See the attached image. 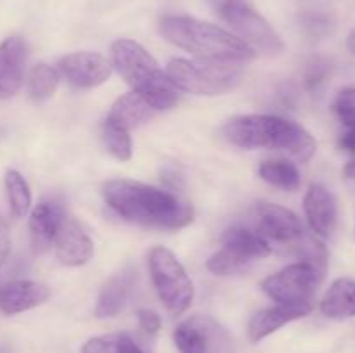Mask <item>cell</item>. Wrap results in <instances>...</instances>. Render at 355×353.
Here are the masks:
<instances>
[{"label": "cell", "instance_id": "6da1fadb", "mask_svg": "<svg viewBox=\"0 0 355 353\" xmlns=\"http://www.w3.org/2000/svg\"><path fill=\"white\" fill-rule=\"evenodd\" d=\"M107 206L121 218L144 227L177 230L189 225L194 210L175 194L135 180L116 179L104 185Z\"/></svg>", "mask_w": 355, "mask_h": 353}, {"label": "cell", "instance_id": "7a4b0ae2", "mask_svg": "<svg viewBox=\"0 0 355 353\" xmlns=\"http://www.w3.org/2000/svg\"><path fill=\"white\" fill-rule=\"evenodd\" d=\"M224 137L243 149L284 151L307 163L315 154V138L295 121L267 114L234 116L225 123Z\"/></svg>", "mask_w": 355, "mask_h": 353}, {"label": "cell", "instance_id": "3957f363", "mask_svg": "<svg viewBox=\"0 0 355 353\" xmlns=\"http://www.w3.org/2000/svg\"><path fill=\"white\" fill-rule=\"evenodd\" d=\"M159 33L175 47L205 61L243 62L255 55L239 37L189 16H165L159 21Z\"/></svg>", "mask_w": 355, "mask_h": 353}, {"label": "cell", "instance_id": "277c9868", "mask_svg": "<svg viewBox=\"0 0 355 353\" xmlns=\"http://www.w3.org/2000/svg\"><path fill=\"white\" fill-rule=\"evenodd\" d=\"M113 68L121 78L144 97L156 111L170 109L179 100L177 89L172 85L166 73L162 71L156 59L142 45L134 40H116L111 45Z\"/></svg>", "mask_w": 355, "mask_h": 353}, {"label": "cell", "instance_id": "5b68a950", "mask_svg": "<svg viewBox=\"0 0 355 353\" xmlns=\"http://www.w3.org/2000/svg\"><path fill=\"white\" fill-rule=\"evenodd\" d=\"M166 76L177 90L194 96H220L241 83L243 71L236 62L205 59H172Z\"/></svg>", "mask_w": 355, "mask_h": 353}, {"label": "cell", "instance_id": "8992f818", "mask_svg": "<svg viewBox=\"0 0 355 353\" xmlns=\"http://www.w3.org/2000/svg\"><path fill=\"white\" fill-rule=\"evenodd\" d=\"M269 255L270 244L255 228L234 225L225 230L222 248L208 258L207 269L215 275H234Z\"/></svg>", "mask_w": 355, "mask_h": 353}, {"label": "cell", "instance_id": "52a82bcc", "mask_svg": "<svg viewBox=\"0 0 355 353\" xmlns=\"http://www.w3.org/2000/svg\"><path fill=\"white\" fill-rule=\"evenodd\" d=\"M149 272L166 310L172 315H182L193 303L194 287L175 255L163 246L155 248L149 255Z\"/></svg>", "mask_w": 355, "mask_h": 353}, {"label": "cell", "instance_id": "ba28073f", "mask_svg": "<svg viewBox=\"0 0 355 353\" xmlns=\"http://www.w3.org/2000/svg\"><path fill=\"white\" fill-rule=\"evenodd\" d=\"M215 12L239 35L253 52L277 54L283 51V42L270 24L250 6L246 0H208Z\"/></svg>", "mask_w": 355, "mask_h": 353}, {"label": "cell", "instance_id": "9c48e42d", "mask_svg": "<svg viewBox=\"0 0 355 353\" xmlns=\"http://www.w3.org/2000/svg\"><path fill=\"white\" fill-rule=\"evenodd\" d=\"M324 273V270L312 263L298 262L267 277L262 282V289L277 305L314 308L315 293Z\"/></svg>", "mask_w": 355, "mask_h": 353}, {"label": "cell", "instance_id": "30bf717a", "mask_svg": "<svg viewBox=\"0 0 355 353\" xmlns=\"http://www.w3.org/2000/svg\"><path fill=\"white\" fill-rule=\"evenodd\" d=\"M180 353H234L231 332L210 315H193L173 331Z\"/></svg>", "mask_w": 355, "mask_h": 353}, {"label": "cell", "instance_id": "8fae6325", "mask_svg": "<svg viewBox=\"0 0 355 353\" xmlns=\"http://www.w3.org/2000/svg\"><path fill=\"white\" fill-rule=\"evenodd\" d=\"M255 230L267 242L293 248L307 232L300 218L288 208L272 203H260L255 210Z\"/></svg>", "mask_w": 355, "mask_h": 353}, {"label": "cell", "instance_id": "7c38bea8", "mask_svg": "<svg viewBox=\"0 0 355 353\" xmlns=\"http://www.w3.org/2000/svg\"><path fill=\"white\" fill-rule=\"evenodd\" d=\"M59 71L76 89H94L107 82L113 64L96 52H75L59 61Z\"/></svg>", "mask_w": 355, "mask_h": 353}, {"label": "cell", "instance_id": "4fadbf2b", "mask_svg": "<svg viewBox=\"0 0 355 353\" xmlns=\"http://www.w3.org/2000/svg\"><path fill=\"white\" fill-rule=\"evenodd\" d=\"M26 57L23 38L9 37L0 44V99H9L21 89Z\"/></svg>", "mask_w": 355, "mask_h": 353}, {"label": "cell", "instance_id": "5bb4252c", "mask_svg": "<svg viewBox=\"0 0 355 353\" xmlns=\"http://www.w3.org/2000/svg\"><path fill=\"white\" fill-rule=\"evenodd\" d=\"M55 255L64 265H85L94 255V244L89 235L73 218L66 217L54 237Z\"/></svg>", "mask_w": 355, "mask_h": 353}, {"label": "cell", "instance_id": "9a60e30c", "mask_svg": "<svg viewBox=\"0 0 355 353\" xmlns=\"http://www.w3.org/2000/svg\"><path fill=\"white\" fill-rule=\"evenodd\" d=\"M304 210L314 234L321 235V237L331 235V232L336 227L338 210H336L335 196L324 185L312 183L309 187L304 199Z\"/></svg>", "mask_w": 355, "mask_h": 353}, {"label": "cell", "instance_id": "2e32d148", "mask_svg": "<svg viewBox=\"0 0 355 353\" xmlns=\"http://www.w3.org/2000/svg\"><path fill=\"white\" fill-rule=\"evenodd\" d=\"M51 291L45 284L35 280H12L0 286V311L16 315L45 303Z\"/></svg>", "mask_w": 355, "mask_h": 353}, {"label": "cell", "instance_id": "e0dca14e", "mask_svg": "<svg viewBox=\"0 0 355 353\" xmlns=\"http://www.w3.org/2000/svg\"><path fill=\"white\" fill-rule=\"evenodd\" d=\"M312 311V308L290 307V305H276V307L263 308L253 314L248 322V338L252 343H260L267 336L279 331L283 325L305 317Z\"/></svg>", "mask_w": 355, "mask_h": 353}, {"label": "cell", "instance_id": "ac0fdd59", "mask_svg": "<svg viewBox=\"0 0 355 353\" xmlns=\"http://www.w3.org/2000/svg\"><path fill=\"white\" fill-rule=\"evenodd\" d=\"M64 218V210L58 203L44 201V203L33 208L28 227H30L31 242H33V246L38 251H44V249H47L54 242L55 234H58Z\"/></svg>", "mask_w": 355, "mask_h": 353}, {"label": "cell", "instance_id": "d6986e66", "mask_svg": "<svg viewBox=\"0 0 355 353\" xmlns=\"http://www.w3.org/2000/svg\"><path fill=\"white\" fill-rule=\"evenodd\" d=\"M156 113L158 111L144 97H141L135 92H130L116 99V102L111 106L106 121L116 125V127L125 128V130H132V128L151 120Z\"/></svg>", "mask_w": 355, "mask_h": 353}, {"label": "cell", "instance_id": "ffe728a7", "mask_svg": "<svg viewBox=\"0 0 355 353\" xmlns=\"http://www.w3.org/2000/svg\"><path fill=\"white\" fill-rule=\"evenodd\" d=\"M135 272L134 270H123L113 279L107 280L106 286L103 287L97 300L96 317L97 318H110L120 314L127 305L130 291L135 284Z\"/></svg>", "mask_w": 355, "mask_h": 353}, {"label": "cell", "instance_id": "44dd1931", "mask_svg": "<svg viewBox=\"0 0 355 353\" xmlns=\"http://www.w3.org/2000/svg\"><path fill=\"white\" fill-rule=\"evenodd\" d=\"M321 314L328 318L355 317V280L340 277L321 300Z\"/></svg>", "mask_w": 355, "mask_h": 353}, {"label": "cell", "instance_id": "7402d4cb", "mask_svg": "<svg viewBox=\"0 0 355 353\" xmlns=\"http://www.w3.org/2000/svg\"><path fill=\"white\" fill-rule=\"evenodd\" d=\"M259 175L270 185L283 190H297L300 187V172L290 161H266L260 165Z\"/></svg>", "mask_w": 355, "mask_h": 353}, {"label": "cell", "instance_id": "603a6c76", "mask_svg": "<svg viewBox=\"0 0 355 353\" xmlns=\"http://www.w3.org/2000/svg\"><path fill=\"white\" fill-rule=\"evenodd\" d=\"M6 192L10 213L17 218L24 217L31 208V190L24 176L16 170H7Z\"/></svg>", "mask_w": 355, "mask_h": 353}, {"label": "cell", "instance_id": "cb8c5ba5", "mask_svg": "<svg viewBox=\"0 0 355 353\" xmlns=\"http://www.w3.org/2000/svg\"><path fill=\"white\" fill-rule=\"evenodd\" d=\"M59 80H61V75L58 69L40 62L31 69L30 78H28V92L33 99L44 100L55 92Z\"/></svg>", "mask_w": 355, "mask_h": 353}, {"label": "cell", "instance_id": "d4e9b609", "mask_svg": "<svg viewBox=\"0 0 355 353\" xmlns=\"http://www.w3.org/2000/svg\"><path fill=\"white\" fill-rule=\"evenodd\" d=\"M103 142L107 151L120 161H128L132 158V138L125 128L104 121Z\"/></svg>", "mask_w": 355, "mask_h": 353}, {"label": "cell", "instance_id": "484cf974", "mask_svg": "<svg viewBox=\"0 0 355 353\" xmlns=\"http://www.w3.org/2000/svg\"><path fill=\"white\" fill-rule=\"evenodd\" d=\"M333 111L347 130H355V87L340 90L333 100Z\"/></svg>", "mask_w": 355, "mask_h": 353}, {"label": "cell", "instance_id": "4316f807", "mask_svg": "<svg viewBox=\"0 0 355 353\" xmlns=\"http://www.w3.org/2000/svg\"><path fill=\"white\" fill-rule=\"evenodd\" d=\"M123 334H104L90 338L82 346V353H121Z\"/></svg>", "mask_w": 355, "mask_h": 353}, {"label": "cell", "instance_id": "83f0119b", "mask_svg": "<svg viewBox=\"0 0 355 353\" xmlns=\"http://www.w3.org/2000/svg\"><path fill=\"white\" fill-rule=\"evenodd\" d=\"M329 73V62L324 59H314L307 64L305 69V87L307 89H315V87L321 85L326 78H328Z\"/></svg>", "mask_w": 355, "mask_h": 353}, {"label": "cell", "instance_id": "f1b7e54d", "mask_svg": "<svg viewBox=\"0 0 355 353\" xmlns=\"http://www.w3.org/2000/svg\"><path fill=\"white\" fill-rule=\"evenodd\" d=\"M137 318H139V325L144 332L148 334H156L162 327V320H159V315L156 311L148 310V308H142V310L137 311Z\"/></svg>", "mask_w": 355, "mask_h": 353}, {"label": "cell", "instance_id": "f546056e", "mask_svg": "<svg viewBox=\"0 0 355 353\" xmlns=\"http://www.w3.org/2000/svg\"><path fill=\"white\" fill-rule=\"evenodd\" d=\"M9 248H10L9 227H7V221L0 217V269H2L7 255H9Z\"/></svg>", "mask_w": 355, "mask_h": 353}, {"label": "cell", "instance_id": "4dcf8cb0", "mask_svg": "<svg viewBox=\"0 0 355 353\" xmlns=\"http://www.w3.org/2000/svg\"><path fill=\"white\" fill-rule=\"evenodd\" d=\"M340 147L347 152H355V130H347L340 137Z\"/></svg>", "mask_w": 355, "mask_h": 353}, {"label": "cell", "instance_id": "1f68e13d", "mask_svg": "<svg viewBox=\"0 0 355 353\" xmlns=\"http://www.w3.org/2000/svg\"><path fill=\"white\" fill-rule=\"evenodd\" d=\"M121 353H144V352L139 348V345L130 338V336L123 334V341H121Z\"/></svg>", "mask_w": 355, "mask_h": 353}, {"label": "cell", "instance_id": "d6a6232c", "mask_svg": "<svg viewBox=\"0 0 355 353\" xmlns=\"http://www.w3.org/2000/svg\"><path fill=\"white\" fill-rule=\"evenodd\" d=\"M345 175L349 176V179H352V180H355V161H352V163H349V165L345 166Z\"/></svg>", "mask_w": 355, "mask_h": 353}, {"label": "cell", "instance_id": "836d02e7", "mask_svg": "<svg viewBox=\"0 0 355 353\" xmlns=\"http://www.w3.org/2000/svg\"><path fill=\"white\" fill-rule=\"evenodd\" d=\"M347 45H349L350 51L355 54V30H352V33L349 35V40H347Z\"/></svg>", "mask_w": 355, "mask_h": 353}]
</instances>
